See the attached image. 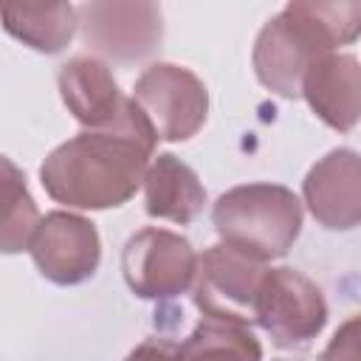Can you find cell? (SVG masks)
<instances>
[{"instance_id": "16", "label": "cell", "mask_w": 361, "mask_h": 361, "mask_svg": "<svg viewBox=\"0 0 361 361\" xmlns=\"http://www.w3.org/2000/svg\"><path fill=\"white\" fill-rule=\"evenodd\" d=\"M39 212L25 186L23 172L0 155V251L17 254L31 245Z\"/></svg>"}, {"instance_id": "8", "label": "cell", "mask_w": 361, "mask_h": 361, "mask_svg": "<svg viewBox=\"0 0 361 361\" xmlns=\"http://www.w3.org/2000/svg\"><path fill=\"white\" fill-rule=\"evenodd\" d=\"M82 39L113 62L149 56L164 37V17L155 3H85L76 8Z\"/></svg>"}, {"instance_id": "7", "label": "cell", "mask_w": 361, "mask_h": 361, "mask_svg": "<svg viewBox=\"0 0 361 361\" xmlns=\"http://www.w3.org/2000/svg\"><path fill=\"white\" fill-rule=\"evenodd\" d=\"M197 254L192 243L166 228L133 234L121 254V271L130 290L141 299H169L192 288Z\"/></svg>"}, {"instance_id": "9", "label": "cell", "mask_w": 361, "mask_h": 361, "mask_svg": "<svg viewBox=\"0 0 361 361\" xmlns=\"http://www.w3.org/2000/svg\"><path fill=\"white\" fill-rule=\"evenodd\" d=\"M39 274L56 285H76L96 274L102 245L90 220L71 212H51L37 223L28 245Z\"/></svg>"}, {"instance_id": "18", "label": "cell", "mask_w": 361, "mask_h": 361, "mask_svg": "<svg viewBox=\"0 0 361 361\" xmlns=\"http://www.w3.org/2000/svg\"><path fill=\"white\" fill-rule=\"evenodd\" d=\"M127 361H166V344H164V338H149V341L138 344L127 355Z\"/></svg>"}, {"instance_id": "6", "label": "cell", "mask_w": 361, "mask_h": 361, "mask_svg": "<svg viewBox=\"0 0 361 361\" xmlns=\"http://www.w3.org/2000/svg\"><path fill=\"white\" fill-rule=\"evenodd\" d=\"M265 276V262L220 243L197 257L195 268V305L209 319L223 322H254V302L259 282Z\"/></svg>"}, {"instance_id": "15", "label": "cell", "mask_w": 361, "mask_h": 361, "mask_svg": "<svg viewBox=\"0 0 361 361\" xmlns=\"http://www.w3.org/2000/svg\"><path fill=\"white\" fill-rule=\"evenodd\" d=\"M3 28L20 42L31 45L42 54L62 51L76 31V8L71 3H48V6H23L6 3L0 6Z\"/></svg>"}, {"instance_id": "17", "label": "cell", "mask_w": 361, "mask_h": 361, "mask_svg": "<svg viewBox=\"0 0 361 361\" xmlns=\"http://www.w3.org/2000/svg\"><path fill=\"white\" fill-rule=\"evenodd\" d=\"M358 316L347 319L338 333L333 336V341L327 344V350L322 353V361H361V344H358Z\"/></svg>"}, {"instance_id": "13", "label": "cell", "mask_w": 361, "mask_h": 361, "mask_svg": "<svg viewBox=\"0 0 361 361\" xmlns=\"http://www.w3.org/2000/svg\"><path fill=\"white\" fill-rule=\"evenodd\" d=\"M147 214L172 223H192L206 203V189L197 175L172 152H161L144 172Z\"/></svg>"}, {"instance_id": "2", "label": "cell", "mask_w": 361, "mask_h": 361, "mask_svg": "<svg viewBox=\"0 0 361 361\" xmlns=\"http://www.w3.org/2000/svg\"><path fill=\"white\" fill-rule=\"evenodd\" d=\"M361 31V3H288L268 20L254 45L257 79L282 99L302 96L305 71Z\"/></svg>"}, {"instance_id": "12", "label": "cell", "mask_w": 361, "mask_h": 361, "mask_svg": "<svg viewBox=\"0 0 361 361\" xmlns=\"http://www.w3.org/2000/svg\"><path fill=\"white\" fill-rule=\"evenodd\" d=\"M302 96L313 113L338 133H350L361 113V68L353 54L319 56L302 79Z\"/></svg>"}, {"instance_id": "10", "label": "cell", "mask_w": 361, "mask_h": 361, "mask_svg": "<svg viewBox=\"0 0 361 361\" xmlns=\"http://www.w3.org/2000/svg\"><path fill=\"white\" fill-rule=\"evenodd\" d=\"M59 93L79 124L87 130H113L130 124L141 110L121 96L110 68L93 56H73L59 71Z\"/></svg>"}, {"instance_id": "1", "label": "cell", "mask_w": 361, "mask_h": 361, "mask_svg": "<svg viewBox=\"0 0 361 361\" xmlns=\"http://www.w3.org/2000/svg\"><path fill=\"white\" fill-rule=\"evenodd\" d=\"M155 141L141 113L124 127L85 130L45 158L39 180L56 203L73 209L121 206L144 183Z\"/></svg>"}, {"instance_id": "5", "label": "cell", "mask_w": 361, "mask_h": 361, "mask_svg": "<svg viewBox=\"0 0 361 361\" xmlns=\"http://www.w3.org/2000/svg\"><path fill=\"white\" fill-rule=\"evenodd\" d=\"M254 322L276 347H299L316 338L327 322L322 290L293 268H265L254 302Z\"/></svg>"}, {"instance_id": "4", "label": "cell", "mask_w": 361, "mask_h": 361, "mask_svg": "<svg viewBox=\"0 0 361 361\" xmlns=\"http://www.w3.org/2000/svg\"><path fill=\"white\" fill-rule=\"evenodd\" d=\"M130 99L147 118L155 138L164 141L192 138L203 127L209 113L206 85L189 68L169 62H158L147 68L138 76Z\"/></svg>"}, {"instance_id": "14", "label": "cell", "mask_w": 361, "mask_h": 361, "mask_svg": "<svg viewBox=\"0 0 361 361\" xmlns=\"http://www.w3.org/2000/svg\"><path fill=\"white\" fill-rule=\"evenodd\" d=\"M166 361H262V347L248 324L203 316L180 341H164Z\"/></svg>"}, {"instance_id": "11", "label": "cell", "mask_w": 361, "mask_h": 361, "mask_svg": "<svg viewBox=\"0 0 361 361\" xmlns=\"http://www.w3.org/2000/svg\"><path fill=\"white\" fill-rule=\"evenodd\" d=\"M305 200L324 228H355L361 220V164L355 149H333L305 178Z\"/></svg>"}, {"instance_id": "3", "label": "cell", "mask_w": 361, "mask_h": 361, "mask_svg": "<svg viewBox=\"0 0 361 361\" xmlns=\"http://www.w3.org/2000/svg\"><path fill=\"white\" fill-rule=\"evenodd\" d=\"M220 240L259 262L285 257L302 231V203L279 183L234 186L212 209Z\"/></svg>"}]
</instances>
